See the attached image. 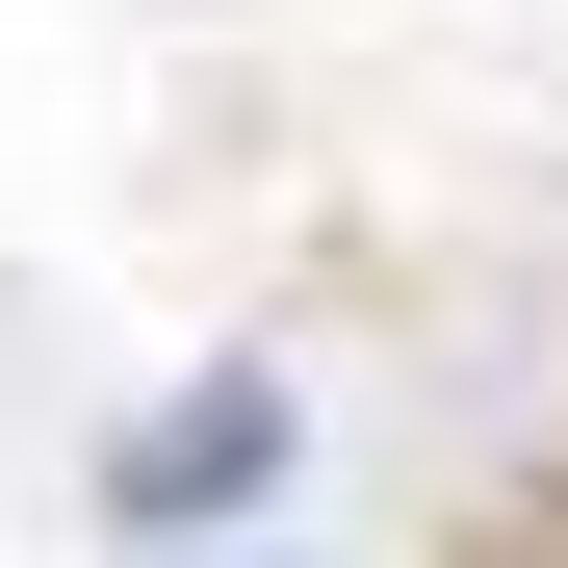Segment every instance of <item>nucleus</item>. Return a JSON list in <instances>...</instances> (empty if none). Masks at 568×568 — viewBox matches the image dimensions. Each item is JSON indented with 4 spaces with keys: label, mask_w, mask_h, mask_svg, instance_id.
Returning <instances> with one entry per match:
<instances>
[{
    "label": "nucleus",
    "mask_w": 568,
    "mask_h": 568,
    "mask_svg": "<svg viewBox=\"0 0 568 568\" xmlns=\"http://www.w3.org/2000/svg\"><path fill=\"white\" fill-rule=\"evenodd\" d=\"M284 465H311V414H284V362H207V388H155L130 414V465H104V517L130 542H207V517H258Z\"/></svg>",
    "instance_id": "f257e3e1"
}]
</instances>
